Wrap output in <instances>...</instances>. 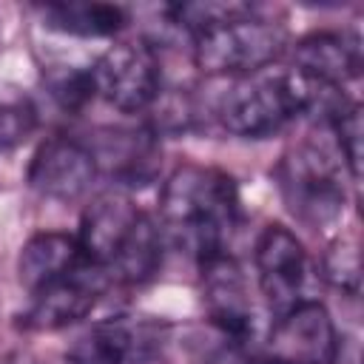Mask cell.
<instances>
[{
	"instance_id": "7c38bea8",
	"label": "cell",
	"mask_w": 364,
	"mask_h": 364,
	"mask_svg": "<svg viewBox=\"0 0 364 364\" xmlns=\"http://www.w3.org/2000/svg\"><path fill=\"white\" fill-rule=\"evenodd\" d=\"M108 284H111L108 276L88 262L77 273L34 293L28 310L23 313V327L26 330H63L68 324H77L94 310V304L100 301Z\"/></svg>"
},
{
	"instance_id": "ffe728a7",
	"label": "cell",
	"mask_w": 364,
	"mask_h": 364,
	"mask_svg": "<svg viewBox=\"0 0 364 364\" xmlns=\"http://www.w3.org/2000/svg\"><path fill=\"white\" fill-rule=\"evenodd\" d=\"M34 128V114L26 105H0V151L20 142Z\"/></svg>"
},
{
	"instance_id": "4fadbf2b",
	"label": "cell",
	"mask_w": 364,
	"mask_h": 364,
	"mask_svg": "<svg viewBox=\"0 0 364 364\" xmlns=\"http://www.w3.org/2000/svg\"><path fill=\"white\" fill-rule=\"evenodd\" d=\"M293 68L321 88L341 91L361 74V40L355 31H310L293 46Z\"/></svg>"
},
{
	"instance_id": "9a60e30c",
	"label": "cell",
	"mask_w": 364,
	"mask_h": 364,
	"mask_svg": "<svg viewBox=\"0 0 364 364\" xmlns=\"http://www.w3.org/2000/svg\"><path fill=\"white\" fill-rule=\"evenodd\" d=\"M100 173L108 171L119 185H145L159 168L156 131H108L97 145H88Z\"/></svg>"
},
{
	"instance_id": "7a4b0ae2",
	"label": "cell",
	"mask_w": 364,
	"mask_h": 364,
	"mask_svg": "<svg viewBox=\"0 0 364 364\" xmlns=\"http://www.w3.org/2000/svg\"><path fill=\"white\" fill-rule=\"evenodd\" d=\"M239 219L236 182L219 168L185 162L162 185L159 233L199 264L228 253Z\"/></svg>"
},
{
	"instance_id": "ba28073f",
	"label": "cell",
	"mask_w": 364,
	"mask_h": 364,
	"mask_svg": "<svg viewBox=\"0 0 364 364\" xmlns=\"http://www.w3.org/2000/svg\"><path fill=\"white\" fill-rule=\"evenodd\" d=\"M338 350V333L327 307L316 299H301L273 316L264 350L250 364H336Z\"/></svg>"
},
{
	"instance_id": "e0dca14e",
	"label": "cell",
	"mask_w": 364,
	"mask_h": 364,
	"mask_svg": "<svg viewBox=\"0 0 364 364\" xmlns=\"http://www.w3.org/2000/svg\"><path fill=\"white\" fill-rule=\"evenodd\" d=\"M324 122L336 139L341 165H347L350 176L358 179L361 173V105L341 94L324 111Z\"/></svg>"
},
{
	"instance_id": "5bb4252c",
	"label": "cell",
	"mask_w": 364,
	"mask_h": 364,
	"mask_svg": "<svg viewBox=\"0 0 364 364\" xmlns=\"http://www.w3.org/2000/svg\"><path fill=\"white\" fill-rule=\"evenodd\" d=\"M85 264H88V256L82 253L77 236L60 233V230H43L23 245L17 256V279L34 296L43 287L77 273Z\"/></svg>"
},
{
	"instance_id": "9c48e42d",
	"label": "cell",
	"mask_w": 364,
	"mask_h": 364,
	"mask_svg": "<svg viewBox=\"0 0 364 364\" xmlns=\"http://www.w3.org/2000/svg\"><path fill=\"white\" fill-rule=\"evenodd\" d=\"M256 273H259V290L270 307L273 316L290 310L304 296L307 284V250L299 242V236L284 225H267L253 250Z\"/></svg>"
},
{
	"instance_id": "277c9868",
	"label": "cell",
	"mask_w": 364,
	"mask_h": 364,
	"mask_svg": "<svg viewBox=\"0 0 364 364\" xmlns=\"http://www.w3.org/2000/svg\"><path fill=\"white\" fill-rule=\"evenodd\" d=\"M82 253L100 267L108 282L142 284L162 264V233L125 193L111 191L97 196L74 233Z\"/></svg>"
},
{
	"instance_id": "2e32d148",
	"label": "cell",
	"mask_w": 364,
	"mask_h": 364,
	"mask_svg": "<svg viewBox=\"0 0 364 364\" xmlns=\"http://www.w3.org/2000/svg\"><path fill=\"white\" fill-rule=\"evenodd\" d=\"M128 23V11L114 3H48L43 6V26L80 40L114 37Z\"/></svg>"
},
{
	"instance_id": "ac0fdd59",
	"label": "cell",
	"mask_w": 364,
	"mask_h": 364,
	"mask_svg": "<svg viewBox=\"0 0 364 364\" xmlns=\"http://www.w3.org/2000/svg\"><path fill=\"white\" fill-rule=\"evenodd\" d=\"M48 94L63 111H80L85 102L94 100V85H91V71L77 68V71H60L48 80Z\"/></svg>"
},
{
	"instance_id": "52a82bcc",
	"label": "cell",
	"mask_w": 364,
	"mask_h": 364,
	"mask_svg": "<svg viewBox=\"0 0 364 364\" xmlns=\"http://www.w3.org/2000/svg\"><path fill=\"white\" fill-rule=\"evenodd\" d=\"M168 327L148 316H111L91 324L68 350L74 364H162Z\"/></svg>"
},
{
	"instance_id": "d6986e66",
	"label": "cell",
	"mask_w": 364,
	"mask_h": 364,
	"mask_svg": "<svg viewBox=\"0 0 364 364\" xmlns=\"http://www.w3.org/2000/svg\"><path fill=\"white\" fill-rule=\"evenodd\" d=\"M324 276L350 293H358V250L355 245H347L344 239L336 242L330 247V253L324 256Z\"/></svg>"
},
{
	"instance_id": "6da1fadb",
	"label": "cell",
	"mask_w": 364,
	"mask_h": 364,
	"mask_svg": "<svg viewBox=\"0 0 364 364\" xmlns=\"http://www.w3.org/2000/svg\"><path fill=\"white\" fill-rule=\"evenodd\" d=\"M165 28L188 37L193 63L208 77H247L270 68L287 48V31L250 3L165 6Z\"/></svg>"
},
{
	"instance_id": "8fae6325",
	"label": "cell",
	"mask_w": 364,
	"mask_h": 364,
	"mask_svg": "<svg viewBox=\"0 0 364 364\" xmlns=\"http://www.w3.org/2000/svg\"><path fill=\"white\" fill-rule=\"evenodd\" d=\"M199 267H202L208 321L233 350L242 353L253 341V304L247 296L245 276L228 253Z\"/></svg>"
},
{
	"instance_id": "8992f818",
	"label": "cell",
	"mask_w": 364,
	"mask_h": 364,
	"mask_svg": "<svg viewBox=\"0 0 364 364\" xmlns=\"http://www.w3.org/2000/svg\"><path fill=\"white\" fill-rule=\"evenodd\" d=\"M91 71L94 97L122 114H142L162 94V63L151 40H119L108 46Z\"/></svg>"
},
{
	"instance_id": "3957f363",
	"label": "cell",
	"mask_w": 364,
	"mask_h": 364,
	"mask_svg": "<svg viewBox=\"0 0 364 364\" xmlns=\"http://www.w3.org/2000/svg\"><path fill=\"white\" fill-rule=\"evenodd\" d=\"M341 97L290 68H264L247 77H233L213 105V117L228 134L245 139H267L307 111H327Z\"/></svg>"
},
{
	"instance_id": "5b68a950",
	"label": "cell",
	"mask_w": 364,
	"mask_h": 364,
	"mask_svg": "<svg viewBox=\"0 0 364 364\" xmlns=\"http://www.w3.org/2000/svg\"><path fill=\"white\" fill-rule=\"evenodd\" d=\"M276 176L290 213L307 228L324 230L341 216L344 210L341 162H336L324 145L299 142L282 156Z\"/></svg>"
},
{
	"instance_id": "30bf717a",
	"label": "cell",
	"mask_w": 364,
	"mask_h": 364,
	"mask_svg": "<svg viewBox=\"0 0 364 364\" xmlns=\"http://www.w3.org/2000/svg\"><path fill=\"white\" fill-rule=\"evenodd\" d=\"M100 168L91 148L74 136L46 139L28 162V185L54 202H77L97 182Z\"/></svg>"
}]
</instances>
